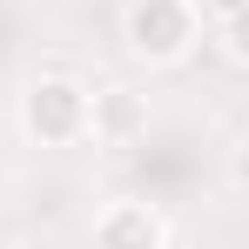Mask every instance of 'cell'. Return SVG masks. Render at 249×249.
Masks as SVG:
<instances>
[{
  "label": "cell",
  "instance_id": "cell-1",
  "mask_svg": "<svg viewBox=\"0 0 249 249\" xmlns=\"http://www.w3.org/2000/svg\"><path fill=\"white\" fill-rule=\"evenodd\" d=\"M122 41H128L135 61L175 68V61H189V47L202 41V14H196V0H135L122 14Z\"/></svg>",
  "mask_w": 249,
  "mask_h": 249
},
{
  "label": "cell",
  "instance_id": "cell-2",
  "mask_svg": "<svg viewBox=\"0 0 249 249\" xmlns=\"http://www.w3.org/2000/svg\"><path fill=\"white\" fill-rule=\"evenodd\" d=\"M88 108H94V88H81L74 74H41L20 94V128L41 148H74L88 142Z\"/></svg>",
  "mask_w": 249,
  "mask_h": 249
},
{
  "label": "cell",
  "instance_id": "cell-3",
  "mask_svg": "<svg viewBox=\"0 0 249 249\" xmlns=\"http://www.w3.org/2000/svg\"><path fill=\"white\" fill-rule=\"evenodd\" d=\"M94 249H168V222L148 202H108L94 215Z\"/></svg>",
  "mask_w": 249,
  "mask_h": 249
},
{
  "label": "cell",
  "instance_id": "cell-4",
  "mask_svg": "<svg viewBox=\"0 0 249 249\" xmlns=\"http://www.w3.org/2000/svg\"><path fill=\"white\" fill-rule=\"evenodd\" d=\"M88 135L94 142H135L142 135V101L128 88H101L94 108H88Z\"/></svg>",
  "mask_w": 249,
  "mask_h": 249
},
{
  "label": "cell",
  "instance_id": "cell-5",
  "mask_svg": "<svg viewBox=\"0 0 249 249\" xmlns=\"http://www.w3.org/2000/svg\"><path fill=\"white\" fill-rule=\"evenodd\" d=\"M215 41H222V54H229L236 68H249V0H222Z\"/></svg>",
  "mask_w": 249,
  "mask_h": 249
},
{
  "label": "cell",
  "instance_id": "cell-6",
  "mask_svg": "<svg viewBox=\"0 0 249 249\" xmlns=\"http://www.w3.org/2000/svg\"><path fill=\"white\" fill-rule=\"evenodd\" d=\"M0 249H20V243H0Z\"/></svg>",
  "mask_w": 249,
  "mask_h": 249
}]
</instances>
